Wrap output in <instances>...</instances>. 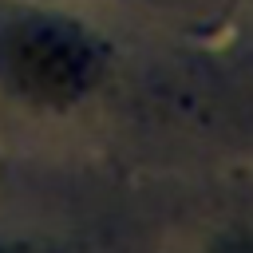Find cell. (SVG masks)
<instances>
[{
    "label": "cell",
    "instance_id": "cell-3",
    "mask_svg": "<svg viewBox=\"0 0 253 253\" xmlns=\"http://www.w3.org/2000/svg\"><path fill=\"white\" fill-rule=\"evenodd\" d=\"M0 253H24V249H4V245H0Z\"/></svg>",
    "mask_w": 253,
    "mask_h": 253
},
{
    "label": "cell",
    "instance_id": "cell-2",
    "mask_svg": "<svg viewBox=\"0 0 253 253\" xmlns=\"http://www.w3.org/2000/svg\"><path fill=\"white\" fill-rule=\"evenodd\" d=\"M217 253H253V245H249V241H233V245H225V249H217Z\"/></svg>",
    "mask_w": 253,
    "mask_h": 253
},
{
    "label": "cell",
    "instance_id": "cell-1",
    "mask_svg": "<svg viewBox=\"0 0 253 253\" xmlns=\"http://www.w3.org/2000/svg\"><path fill=\"white\" fill-rule=\"evenodd\" d=\"M0 59L16 91L51 107L79 99L95 83V71H99L95 47L75 28L55 24V20L16 24L0 43Z\"/></svg>",
    "mask_w": 253,
    "mask_h": 253
}]
</instances>
